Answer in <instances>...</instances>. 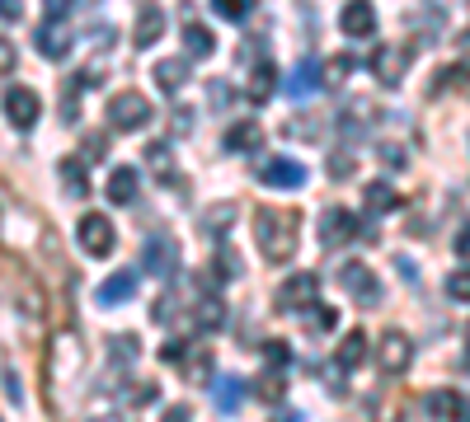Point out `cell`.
Returning <instances> with one entry per match:
<instances>
[{
    "label": "cell",
    "mask_w": 470,
    "mask_h": 422,
    "mask_svg": "<svg viewBox=\"0 0 470 422\" xmlns=\"http://www.w3.org/2000/svg\"><path fill=\"white\" fill-rule=\"evenodd\" d=\"M297 225H301L297 211L259 207V216H254V240H259V249H263V259H269V263H288L292 253H297Z\"/></svg>",
    "instance_id": "cell-1"
},
{
    "label": "cell",
    "mask_w": 470,
    "mask_h": 422,
    "mask_svg": "<svg viewBox=\"0 0 470 422\" xmlns=\"http://www.w3.org/2000/svg\"><path fill=\"white\" fill-rule=\"evenodd\" d=\"M5 268H10V301H14V310L24 314V320H43L48 295H43V286H38V277L29 268H14V259H5Z\"/></svg>",
    "instance_id": "cell-2"
},
{
    "label": "cell",
    "mask_w": 470,
    "mask_h": 422,
    "mask_svg": "<svg viewBox=\"0 0 470 422\" xmlns=\"http://www.w3.org/2000/svg\"><path fill=\"white\" fill-rule=\"evenodd\" d=\"M104 118H109L113 132H137V127H146V122H151V99H146V94H137V90H118V94L109 99Z\"/></svg>",
    "instance_id": "cell-3"
},
{
    "label": "cell",
    "mask_w": 470,
    "mask_h": 422,
    "mask_svg": "<svg viewBox=\"0 0 470 422\" xmlns=\"http://www.w3.org/2000/svg\"><path fill=\"white\" fill-rule=\"evenodd\" d=\"M75 235H80V249L94 253V259H109V253L118 249V230H113V221L104 216V211H85L80 225H75Z\"/></svg>",
    "instance_id": "cell-4"
},
{
    "label": "cell",
    "mask_w": 470,
    "mask_h": 422,
    "mask_svg": "<svg viewBox=\"0 0 470 422\" xmlns=\"http://www.w3.org/2000/svg\"><path fill=\"white\" fill-rule=\"evenodd\" d=\"M254 174H259L263 188H288V193L306 188V164H297L292 155H269V160H259Z\"/></svg>",
    "instance_id": "cell-5"
},
{
    "label": "cell",
    "mask_w": 470,
    "mask_h": 422,
    "mask_svg": "<svg viewBox=\"0 0 470 422\" xmlns=\"http://www.w3.org/2000/svg\"><path fill=\"white\" fill-rule=\"evenodd\" d=\"M320 305V272H292L278 286V310H315Z\"/></svg>",
    "instance_id": "cell-6"
},
{
    "label": "cell",
    "mask_w": 470,
    "mask_h": 422,
    "mask_svg": "<svg viewBox=\"0 0 470 422\" xmlns=\"http://www.w3.org/2000/svg\"><path fill=\"white\" fill-rule=\"evenodd\" d=\"M85 371V352H80L75 333H61L52 343V385H71V380Z\"/></svg>",
    "instance_id": "cell-7"
},
{
    "label": "cell",
    "mask_w": 470,
    "mask_h": 422,
    "mask_svg": "<svg viewBox=\"0 0 470 422\" xmlns=\"http://www.w3.org/2000/svg\"><path fill=\"white\" fill-rule=\"evenodd\" d=\"M141 272H151V277H174L179 272V244L170 235H151L141 244Z\"/></svg>",
    "instance_id": "cell-8"
},
{
    "label": "cell",
    "mask_w": 470,
    "mask_h": 422,
    "mask_svg": "<svg viewBox=\"0 0 470 422\" xmlns=\"http://www.w3.org/2000/svg\"><path fill=\"white\" fill-rule=\"evenodd\" d=\"M38 113H43V103H38L33 90H24V84H10L5 90V118L14 132H29V127L38 122Z\"/></svg>",
    "instance_id": "cell-9"
},
{
    "label": "cell",
    "mask_w": 470,
    "mask_h": 422,
    "mask_svg": "<svg viewBox=\"0 0 470 422\" xmlns=\"http://www.w3.org/2000/svg\"><path fill=\"white\" fill-rule=\"evenodd\" d=\"M339 282H343V291H349L358 305H377L381 301V282H377V272L367 263H349L339 272Z\"/></svg>",
    "instance_id": "cell-10"
},
{
    "label": "cell",
    "mask_w": 470,
    "mask_h": 422,
    "mask_svg": "<svg viewBox=\"0 0 470 422\" xmlns=\"http://www.w3.org/2000/svg\"><path fill=\"white\" fill-rule=\"evenodd\" d=\"M353 235H358V216L349 207H324L320 211V244L324 249H334V244L353 240Z\"/></svg>",
    "instance_id": "cell-11"
},
{
    "label": "cell",
    "mask_w": 470,
    "mask_h": 422,
    "mask_svg": "<svg viewBox=\"0 0 470 422\" xmlns=\"http://www.w3.org/2000/svg\"><path fill=\"white\" fill-rule=\"evenodd\" d=\"M410 61H414V52H410V48H377V52H372V75L386 84V90H391V84H400V80H404Z\"/></svg>",
    "instance_id": "cell-12"
},
{
    "label": "cell",
    "mask_w": 470,
    "mask_h": 422,
    "mask_svg": "<svg viewBox=\"0 0 470 422\" xmlns=\"http://www.w3.org/2000/svg\"><path fill=\"white\" fill-rule=\"evenodd\" d=\"M320 80H324V61L306 57V61H297V66L288 71V80H282V94H288V99H306V94L320 90Z\"/></svg>",
    "instance_id": "cell-13"
},
{
    "label": "cell",
    "mask_w": 470,
    "mask_h": 422,
    "mask_svg": "<svg viewBox=\"0 0 470 422\" xmlns=\"http://www.w3.org/2000/svg\"><path fill=\"white\" fill-rule=\"evenodd\" d=\"M141 193V174H137V164H113V174L104 183V198L118 202V207H132Z\"/></svg>",
    "instance_id": "cell-14"
},
{
    "label": "cell",
    "mask_w": 470,
    "mask_h": 422,
    "mask_svg": "<svg viewBox=\"0 0 470 422\" xmlns=\"http://www.w3.org/2000/svg\"><path fill=\"white\" fill-rule=\"evenodd\" d=\"M428 413L438 422H470V399L461 390H433L428 394Z\"/></svg>",
    "instance_id": "cell-15"
},
{
    "label": "cell",
    "mask_w": 470,
    "mask_h": 422,
    "mask_svg": "<svg viewBox=\"0 0 470 422\" xmlns=\"http://www.w3.org/2000/svg\"><path fill=\"white\" fill-rule=\"evenodd\" d=\"M339 29L349 33V38H372L377 33V10H372V0H349L339 14Z\"/></svg>",
    "instance_id": "cell-16"
},
{
    "label": "cell",
    "mask_w": 470,
    "mask_h": 422,
    "mask_svg": "<svg viewBox=\"0 0 470 422\" xmlns=\"http://www.w3.org/2000/svg\"><path fill=\"white\" fill-rule=\"evenodd\" d=\"M377 362H381L386 375H400L404 366H410V338H404L400 329H386V333H381V356H377Z\"/></svg>",
    "instance_id": "cell-17"
},
{
    "label": "cell",
    "mask_w": 470,
    "mask_h": 422,
    "mask_svg": "<svg viewBox=\"0 0 470 422\" xmlns=\"http://www.w3.org/2000/svg\"><path fill=\"white\" fill-rule=\"evenodd\" d=\"M137 286H141V272L137 268H122L94 295H99V305H122V301H132V295H137Z\"/></svg>",
    "instance_id": "cell-18"
},
{
    "label": "cell",
    "mask_w": 470,
    "mask_h": 422,
    "mask_svg": "<svg viewBox=\"0 0 470 422\" xmlns=\"http://www.w3.org/2000/svg\"><path fill=\"white\" fill-rule=\"evenodd\" d=\"M160 33H165V10L146 5L137 19V29H132V48H151V42H160Z\"/></svg>",
    "instance_id": "cell-19"
},
{
    "label": "cell",
    "mask_w": 470,
    "mask_h": 422,
    "mask_svg": "<svg viewBox=\"0 0 470 422\" xmlns=\"http://www.w3.org/2000/svg\"><path fill=\"white\" fill-rule=\"evenodd\" d=\"M254 394H259V399H269V404H278V399L288 394V366H278V362L263 366L259 380H254Z\"/></svg>",
    "instance_id": "cell-20"
},
{
    "label": "cell",
    "mask_w": 470,
    "mask_h": 422,
    "mask_svg": "<svg viewBox=\"0 0 470 422\" xmlns=\"http://www.w3.org/2000/svg\"><path fill=\"white\" fill-rule=\"evenodd\" d=\"M244 390H250L244 380H235V375H221L217 385H212V404H217L221 413H235V409L244 404Z\"/></svg>",
    "instance_id": "cell-21"
},
{
    "label": "cell",
    "mask_w": 470,
    "mask_h": 422,
    "mask_svg": "<svg viewBox=\"0 0 470 422\" xmlns=\"http://www.w3.org/2000/svg\"><path fill=\"white\" fill-rule=\"evenodd\" d=\"M38 52H43L48 61H61V57L71 52V33H67V29H57V19H52V24L38 29Z\"/></svg>",
    "instance_id": "cell-22"
},
{
    "label": "cell",
    "mask_w": 470,
    "mask_h": 422,
    "mask_svg": "<svg viewBox=\"0 0 470 422\" xmlns=\"http://www.w3.org/2000/svg\"><path fill=\"white\" fill-rule=\"evenodd\" d=\"M362 362H367V333L353 329V333L339 343V371H358Z\"/></svg>",
    "instance_id": "cell-23"
},
{
    "label": "cell",
    "mask_w": 470,
    "mask_h": 422,
    "mask_svg": "<svg viewBox=\"0 0 470 422\" xmlns=\"http://www.w3.org/2000/svg\"><path fill=\"white\" fill-rule=\"evenodd\" d=\"M259 145H263V132H259L254 122H235L231 132H226V151H235V155H240V151H250V155H254Z\"/></svg>",
    "instance_id": "cell-24"
},
{
    "label": "cell",
    "mask_w": 470,
    "mask_h": 422,
    "mask_svg": "<svg viewBox=\"0 0 470 422\" xmlns=\"http://www.w3.org/2000/svg\"><path fill=\"white\" fill-rule=\"evenodd\" d=\"M273 90H278V71H273V61H259L254 75H250V99H254V103H269Z\"/></svg>",
    "instance_id": "cell-25"
},
{
    "label": "cell",
    "mask_w": 470,
    "mask_h": 422,
    "mask_svg": "<svg viewBox=\"0 0 470 422\" xmlns=\"http://www.w3.org/2000/svg\"><path fill=\"white\" fill-rule=\"evenodd\" d=\"M183 80H189V57H174V61H160V66H155V84L165 94H174Z\"/></svg>",
    "instance_id": "cell-26"
},
{
    "label": "cell",
    "mask_w": 470,
    "mask_h": 422,
    "mask_svg": "<svg viewBox=\"0 0 470 422\" xmlns=\"http://www.w3.org/2000/svg\"><path fill=\"white\" fill-rule=\"evenodd\" d=\"M362 202H367V211H372V216H381V211L395 207V188L386 183V179H372V183L362 188Z\"/></svg>",
    "instance_id": "cell-27"
},
{
    "label": "cell",
    "mask_w": 470,
    "mask_h": 422,
    "mask_svg": "<svg viewBox=\"0 0 470 422\" xmlns=\"http://www.w3.org/2000/svg\"><path fill=\"white\" fill-rule=\"evenodd\" d=\"M183 48H189V61H198V57H212L217 52V38L202 24H189V29H183Z\"/></svg>",
    "instance_id": "cell-28"
},
{
    "label": "cell",
    "mask_w": 470,
    "mask_h": 422,
    "mask_svg": "<svg viewBox=\"0 0 470 422\" xmlns=\"http://www.w3.org/2000/svg\"><path fill=\"white\" fill-rule=\"evenodd\" d=\"M353 66H358V57H353V52H339V57H330V61H324V84H330V90H339V84L353 75Z\"/></svg>",
    "instance_id": "cell-29"
},
{
    "label": "cell",
    "mask_w": 470,
    "mask_h": 422,
    "mask_svg": "<svg viewBox=\"0 0 470 422\" xmlns=\"http://www.w3.org/2000/svg\"><path fill=\"white\" fill-rule=\"evenodd\" d=\"M198 324L208 333H217L221 324H226V305H221V295H208V301L198 305Z\"/></svg>",
    "instance_id": "cell-30"
},
{
    "label": "cell",
    "mask_w": 470,
    "mask_h": 422,
    "mask_svg": "<svg viewBox=\"0 0 470 422\" xmlns=\"http://www.w3.org/2000/svg\"><path fill=\"white\" fill-rule=\"evenodd\" d=\"M235 216H240L235 202H217V207L208 211V216H202V230H208V235H221V230H226Z\"/></svg>",
    "instance_id": "cell-31"
},
{
    "label": "cell",
    "mask_w": 470,
    "mask_h": 422,
    "mask_svg": "<svg viewBox=\"0 0 470 422\" xmlns=\"http://www.w3.org/2000/svg\"><path fill=\"white\" fill-rule=\"evenodd\" d=\"M212 14H221L226 24H240L254 14V0H212Z\"/></svg>",
    "instance_id": "cell-32"
},
{
    "label": "cell",
    "mask_w": 470,
    "mask_h": 422,
    "mask_svg": "<svg viewBox=\"0 0 470 422\" xmlns=\"http://www.w3.org/2000/svg\"><path fill=\"white\" fill-rule=\"evenodd\" d=\"M61 183H67L71 198H85V174H80V160H61Z\"/></svg>",
    "instance_id": "cell-33"
},
{
    "label": "cell",
    "mask_w": 470,
    "mask_h": 422,
    "mask_svg": "<svg viewBox=\"0 0 470 422\" xmlns=\"http://www.w3.org/2000/svg\"><path fill=\"white\" fill-rule=\"evenodd\" d=\"M146 164L155 169V174H160V183H170V145L165 141H155V145H146Z\"/></svg>",
    "instance_id": "cell-34"
},
{
    "label": "cell",
    "mask_w": 470,
    "mask_h": 422,
    "mask_svg": "<svg viewBox=\"0 0 470 422\" xmlns=\"http://www.w3.org/2000/svg\"><path fill=\"white\" fill-rule=\"evenodd\" d=\"M240 272H244V268H240V259H235V249L221 244V249H217V282H235Z\"/></svg>",
    "instance_id": "cell-35"
},
{
    "label": "cell",
    "mask_w": 470,
    "mask_h": 422,
    "mask_svg": "<svg viewBox=\"0 0 470 422\" xmlns=\"http://www.w3.org/2000/svg\"><path fill=\"white\" fill-rule=\"evenodd\" d=\"M306 314H311V320H306V324H311V333H334L339 329V310H330V305H315Z\"/></svg>",
    "instance_id": "cell-36"
},
{
    "label": "cell",
    "mask_w": 470,
    "mask_h": 422,
    "mask_svg": "<svg viewBox=\"0 0 470 422\" xmlns=\"http://www.w3.org/2000/svg\"><path fill=\"white\" fill-rule=\"evenodd\" d=\"M447 295H452V301H461V305H470V268H461V272H452V277H447Z\"/></svg>",
    "instance_id": "cell-37"
},
{
    "label": "cell",
    "mask_w": 470,
    "mask_h": 422,
    "mask_svg": "<svg viewBox=\"0 0 470 422\" xmlns=\"http://www.w3.org/2000/svg\"><path fill=\"white\" fill-rule=\"evenodd\" d=\"M353 174V151H334L330 155V179H349Z\"/></svg>",
    "instance_id": "cell-38"
},
{
    "label": "cell",
    "mask_w": 470,
    "mask_h": 422,
    "mask_svg": "<svg viewBox=\"0 0 470 422\" xmlns=\"http://www.w3.org/2000/svg\"><path fill=\"white\" fill-rule=\"evenodd\" d=\"M263 362H278V366H292V347H288V343H263Z\"/></svg>",
    "instance_id": "cell-39"
},
{
    "label": "cell",
    "mask_w": 470,
    "mask_h": 422,
    "mask_svg": "<svg viewBox=\"0 0 470 422\" xmlns=\"http://www.w3.org/2000/svg\"><path fill=\"white\" fill-rule=\"evenodd\" d=\"M5 399H10V404L19 409V404H24V385H19V375H14V366H5Z\"/></svg>",
    "instance_id": "cell-40"
},
{
    "label": "cell",
    "mask_w": 470,
    "mask_h": 422,
    "mask_svg": "<svg viewBox=\"0 0 470 422\" xmlns=\"http://www.w3.org/2000/svg\"><path fill=\"white\" fill-rule=\"evenodd\" d=\"M183 352H189V347H183L179 338H170V343L160 347V362H165V366H179V362H183Z\"/></svg>",
    "instance_id": "cell-41"
},
{
    "label": "cell",
    "mask_w": 470,
    "mask_h": 422,
    "mask_svg": "<svg viewBox=\"0 0 470 422\" xmlns=\"http://www.w3.org/2000/svg\"><path fill=\"white\" fill-rule=\"evenodd\" d=\"M381 160H386V169H404V145H391V141H386V145H381Z\"/></svg>",
    "instance_id": "cell-42"
},
{
    "label": "cell",
    "mask_w": 470,
    "mask_h": 422,
    "mask_svg": "<svg viewBox=\"0 0 470 422\" xmlns=\"http://www.w3.org/2000/svg\"><path fill=\"white\" fill-rule=\"evenodd\" d=\"M208 90H212V109H226V103H231V84L226 80H212Z\"/></svg>",
    "instance_id": "cell-43"
},
{
    "label": "cell",
    "mask_w": 470,
    "mask_h": 422,
    "mask_svg": "<svg viewBox=\"0 0 470 422\" xmlns=\"http://www.w3.org/2000/svg\"><path fill=\"white\" fill-rule=\"evenodd\" d=\"M160 422H193V409L189 404H170L165 413H160Z\"/></svg>",
    "instance_id": "cell-44"
},
{
    "label": "cell",
    "mask_w": 470,
    "mask_h": 422,
    "mask_svg": "<svg viewBox=\"0 0 470 422\" xmlns=\"http://www.w3.org/2000/svg\"><path fill=\"white\" fill-rule=\"evenodd\" d=\"M452 249H457V259H466L470 263V221L457 230V240H452Z\"/></svg>",
    "instance_id": "cell-45"
},
{
    "label": "cell",
    "mask_w": 470,
    "mask_h": 422,
    "mask_svg": "<svg viewBox=\"0 0 470 422\" xmlns=\"http://www.w3.org/2000/svg\"><path fill=\"white\" fill-rule=\"evenodd\" d=\"M128 404H137V409L155 404V385H137V394H128Z\"/></svg>",
    "instance_id": "cell-46"
},
{
    "label": "cell",
    "mask_w": 470,
    "mask_h": 422,
    "mask_svg": "<svg viewBox=\"0 0 470 422\" xmlns=\"http://www.w3.org/2000/svg\"><path fill=\"white\" fill-rule=\"evenodd\" d=\"M174 132H179V136L193 132V109H179V113H174Z\"/></svg>",
    "instance_id": "cell-47"
},
{
    "label": "cell",
    "mask_w": 470,
    "mask_h": 422,
    "mask_svg": "<svg viewBox=\"0 0 470 422\" xmlns=\"http://www.w3.org/2000/svg\"><path fill=\"white\" fill-rule=\"evenodd\" d=\"M104 151H109L104 136H85V155H104Z\"/></svg>",
    "instance_id": "cell-48"
},
{
    "label": "cell",
    "mask_w": 470,
    "mask_h": 422,
    "mask_svg": "<svg viewBox=\"0 0 470 422\" xmlns=\"http://www.w3.org/2000/svg\"><path fill=\"white\" fill-rule=\"evenodd\" d=\"M0 66H5V75L14 71V42H5V48H0Z\"/></svg>",
    "instance_id": "cell-49"
},
{
    "label": "cell",
    "mask_w": 470,
    "mask_h": 422,
    "mask_svg": "<svg viewBox=\"0 0 470 422\" xmlns=\"http://www.w3.org/2000/svg\"><path fill=\"white\" fill-rule=\"evenodd\" d=\"M400 263V272H404V282H419V268H414V259H395Z\"/></svg>",
    "instance_id": "cell-50"
},
{
    "label": "cell",
    "mask_w": 470,
    "mask_h": 422,
    "mask_svg": "<svg viewBox=\"0 0 470 422\" xmlns=\"http://www.w3.org/2000/svg\"><path fill=\"white\" fill-rule=\"evenodd\" d=\"M67 10H71V0H48V19H61Z\"/></svg>",
    "instance_id": "cell-51"
},
{
    "label": "cell",
    "mask_w": 470,
    "mask_h": 422,
    "mask_svg": "<svg viewBox=\"0 0 470 422\" xmlns=\"http://www.w3.org/2000/svg\"><path fill=\"white\" fill-rule=\"evenodd\" d=\"M19 14H24V5H19V0H5V24H19Z\"/></svg>",
    "instance_id": "cell-52"
},
{
    "label": "cell",
    "mask_w": 470,
    "mask_h": 422,
    "mask_svg": "<svg viewBox=\"0 0 470 422\" xmlns=\"http://www.w3.org/2000/svg\"><path fill=\"white\" fill-rule=\"evenodd\" d=\"M466 366H470V333H466Z\"/></svg>",
    "instance_id": "cell-53"
},
{
    "label": "cell",
    "mask_w": 470,
    "mask_h": 422,
    "mask_svg": "<svg viewBox=\"0 0 470 422\" xmlns=\"http://www.w3.org/2000/svg\"><path fill=\"white\" fill-rule=\"evenodd\" d=\"M278 422H301V418H297V413H288V418H278Z\"/></svg>",
    "instance_id": "cell-54"
}]
</instances>
